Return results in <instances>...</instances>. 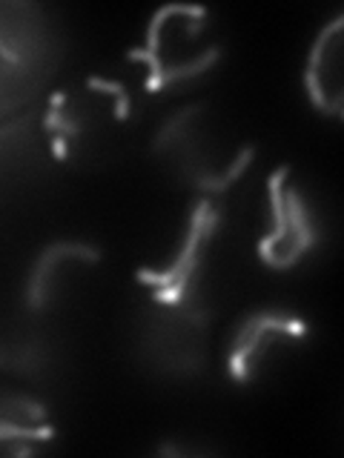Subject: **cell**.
I'll list each match as a JSON object with an SVG mask.
<instances>
[{
  "instance_id": "1",
  "label": "cell",
  "mask_w": 344,
  "mask_h": 458,
  "mask_svg": "<svg viewBox=\"0 0 344 458\" xmlns=\"http://www.w3.org/2000/svg\"><path fill=\"white\" fill-rule=\"evenodd\" d=\"M150 100L133 72H81L55 89L43 109V135L55 161L75 172L124 164L138 152Z\"/></svg>"
},
{
  "instance_id": "2",
  "label": "cell",
  "mask_w": 344,
  "mask_h": 458,
  "mask_svg": "<svg viewBox=\"0 0 344 458\" xmlns=\"http://www.w3.org/2000/svg\"><path fill=\"white\" fill-rule=\"evenodd\" d=\"M152 304L181 310L201 321L221 312L229 290V229L227 209L201 195L181 226V238L167 261L138 269Z\"/></svg>"
},
{
  "instance_id": "3",
  "label": "cell",
  "mask_w": 344,
  "mask_h": 458,
  "mask_svg": "<svg viewBox=\"0 0 344 458\" xmlns=\"http://www.w3.org/2000/svg\"><path fill=\"white\" fill-rule=\"evenodd\" d=\"M152 152L181 183L219 198L247 175L255 143L229 114L207 100H198L161 123L152 138Z\"/></svg>"
},
{
  "instance_id": "4",
  "label": "cell",
  "mask_w": 344,
  "mask_h": 458,
  "mask_svg": "<svg viewBox=\"0 0 344 458\" xmlns=\"http://www.w3.org/2000/svg\"><path fill=\"white\" fill-rule=\"evenodd\" d=\"M221 32L204 6L172 4L152 14L138 49L129 52V64L138 66L143 92L158 98L210 75L221 61Z\"/></svg>"
},
{
  "instance_id": "5",
  "label": "cell",
  "mask_w": 344,
  "mask_h": 458,
  "mask_svg": "<svg viewBox=\"0 0 344 458\" xmlns=\"http://www.w3.org/2000/svg\"><path fill=\"white\" fill-rule=\"evenodd\" d=\"M64 61L49 12L29 0H0V121L26 109Z\"/></svg>"
},
{
  "instance_id": "6",
  "label": "cell",
  "mask_w": 344,
  "mask_h": 458,
  "mask_svg": "<svg viewBox=\"0 0 344 458\" xmlns=\"http://www.w3.org/2000/svg\"><path fill=\"white\" fill-rule=\"evenodd\" d=\"M264 209L262 235L255 241L258 261L276 272L296 269L319 247L322 224L290 164L270 172L264 183Z\"/></svg>"
},
{
  "instance_id": "7",
  "label": "cell",
  "mask_w": 344,
  "mask_h": 458,
  "mask_svg": "<svg viewBox=\"0 0 344 458\" xmlns=\"http://www.w3.org/2000/svg\"><path fill=\"white\" fill-rule=\"evenodd\" d=\"M310 327L287 310H250L233 324L224 347L227 378L238 386L262 381L267 372L307 344Z\"/></svg>"
},
{
  "instance_id": "8",
  "label": "cell",
  "mask_w": 344,
  "mask_h": 458,
  "mask_svg": "<svg viewBox=\"0 0 344 458\" xmlns=\"http://www.w3.org/2000/svg\"><path fill=\"white\" fill-rule=\"evenodd\" d=\"M210 321L161 304L143 307L138 321V358L164 378H193L207 364Z\"/></svg>"
},
{
  "instance_id": "9",
  "label": "cell",
  "mask_w": 344,
  "mask_h": 458,
  "mask_svg": "<svg viewBox=\"0 0 344 458\" xmlns=\"http://www.w3.org/2000/svg\"><path fill=\"white\" fill-rule=\"evenodd\" d=\"M26 384L0 376V455H32L57 438L49 404Z\"/></svg>"
},
{
  "instance_id": "10",
  "label": "cell",
  "mask_w": 344,
  "mask_h": 458,
  "mask_svg": "<svg viewBox=\"0 0 344 458\" xmlns=\"http://www.w3.org/2000/svg\"><path fill=\"white\" fill-rule=\"evenodd\" d=\"M100 261V250L83 241H55L40 250L23 284V304L32 315L49 312L61 304L66 290L75 281V272L90 269Z\"/></svg>"
},
{
  "instance_id": "11",
  "label": "cell",
  "mask_w": 344,
  "mask_h": 458,
  "mask_svg": "<svg viewBox=\"0 0 344 458\" xmlns=\"http://www.w3.org/2000/svg\"><path fill=\"white\" fill-rule=\"evenodd\" d=\"M344 18L336 14L315 35L307 64H305V89L313 106L327 118H341L344 106Z\"/></svg>"
},
{
  "instance_id": "12",
  "label": "cell",
  "mask_w": 344,
  "mask_h": 458,
  "mask_svg": "<svg viewBox=\"0 0 344 458\" xmlns=\"http://www.w3.org/2000/svg\"><path fill=\"white\" fill-rule=\"evenodd\" d=\"M49 364L47 338L26 324H14L0 333V376L32 384Z\"/></svg>"
}]
</instances>
